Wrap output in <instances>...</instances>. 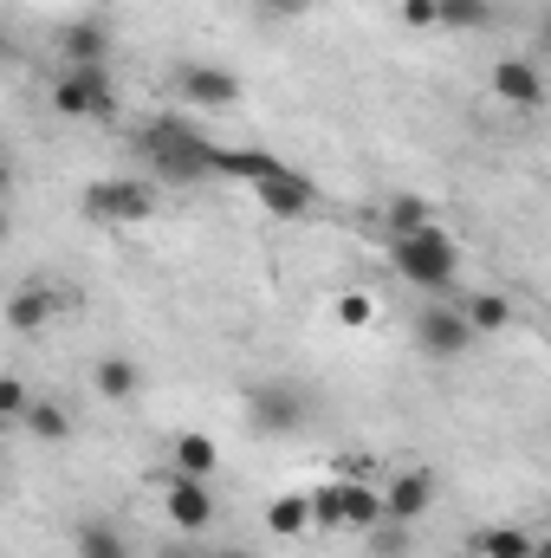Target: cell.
<instances>
[{"instance_id": "6da1fadb", "label": "cell", "mask_w": 551, "mask_h": 558, "mask_svg": "<svg viewBox=\"0 0 551 558\" xmlns=\"http://www.w3.org/2000/svg\"><path fill=\"white\" fill-rule=\"evenodd\" d=\"M221 169H241V175H247V189L260 195V208L279 215V221H298V215H311V208H318L311 175L285 169L279 156H260V149H221Z\"/></svg>"}, {"instance_id": "2e32d148", "label": "cell", "mask_w": 551, "mask_h": 558, "mask_svg": "<svg viewBox=\"0 0 551 558\" xmlns=\"http://www.w3.org/2000/svg\"><path fill=\"white\" fill-rule=\"evenodd\" d=\"M215 468H221V448H215V435H195V428H182V435H175V474L215 481Z\"/></svg>"}, {"instance_id": "4fadbf2b", "label": "cell", "mask_w": 551, "mask_h": 558, "mask_svg": "<svg viewBox=\"0 0 551 558\" xmlns=\"http://www.w3.org/2000/svg\"><path fill=\"white\" fill-rule=\"evenodd\" d=\"M52 318H59V292H52V286H20V292L7 299V331H20V338L46 331Z\"/></svg>"}, {"instance_id": "603a6c76", "label": "cell", "mask_w": 551, "mask_h": 558, "mask_svg": "<svg viewBox=\"0 0 551 558\" xmlns=\"http://www.w3.org/2000/svg\"><path fill=\"white\" fill-rule=\"evenodd\" d=\"M78 558H131V546H124V533H118V526L85 520V526H78Z\"/></svg>"}, {"instance_id": "d4e9b609", "label": "cell", "mask_w": 551, "mask_h": 558, "mask_svg": "<svg viewBox=\"0 0 551 558\" xmlns=\"http://www.w3.org/2000/svg\"><path fill=\"white\" fill-rule=\"evenodd\" d=\"M370 318H377V299H370V292H357V286L338 292V325H344V331H370Z\"/></svg>"}, {"instance_id": "7402d4cb", "label": "cell", "mask_w": 551, "mask_h": 558, "mask_svg": "<svg viewBox=\"0 0 551 558\" xmlns=\"http://www.w3.org/2000/svg\"><path fill=\"white\" fill-rule=\"evenodd\" d=\"M305 494H311V526L318 533H344V481H318Z\"/></svg>"}, {"instance_id": "ffe728a7", "label": "cell", "mask_w": 551, "mask_h": 558, "mask_svg": "<svg viewBox=\"0 0 551 558\" xmlns=\"http://www.w3.org/2000/svg\"><path fill=\"white\" fill-rule=\"evenodd\" d=\"M474 553L480 558H539V539L526 526H487V533H474Z\"/></svg>"}, {"instance_id": "7a4b0ae2", "label": "cell", "mask_w": 551, "mask_h": 558, "mask_svg": "<svg viewBox=\"0 0 551 558\" xmlns=\"http://www.w3.org/2000/svg\"><path fill=\"white\" fill-rule=\"evenodd\" d=\"M390 260H396V274L421 286V292H454L461 286V247H454V234L448 228H421L409 241H390Z\"/></svg>"}, {"instance_id": "30bf717a", "label": "cell", "mask_w": 551, "mask_h": 558, "mask_svg": "<svg viewBox=\"0 0 551 558\" xmlns=\"http://www.w3.org/2000/svg\"><path fill=\"white\" fill-rule=\"evenodd\" d=\"M182 98L195 111H234L241 105V78L228 65H182Z\"/></svg>"}, {"instance_id": "8992f818", "label": "cell", "mask_w": 551, "mask_h": 558, "mask_svg": "<svg viewBox=\"0 0 551 558\" xmlns=\"http://www.w3.org/2000/svg\"><path fill=\"white\" fill-rule=\"evenodd\" d=\"M480 331L467 325V312H461V299H434L421 318H415V344L428 351V357H467V344H474Z\"/></svg>"}, {"instance_id": "d6986e66", "label": "cell", "mask_w": 551, "mask_h": 558, "mask_svg": "<svg viewBox=\"0 0 551 558\" xmlns=\"http://www.w3.org/2000/svg\"><path fill=\"white\" fill-rule=\"evenodd\" d=\"M461 312H467V325H474L480 338H493V331H506V325H513V299H500V292H480V286L461 299Z\"/></svg>"}, {"instance_id": "9a60e30c", "label": "cell", "mask_w": 551, "mask_h": 558, "mask_svg": "<svg viewBox=\"0 0 551 558\" xmlns=\"http://www.w3.org/2000/svg\"><path fill=\"white\" fill-rule=\"evenodd\" d=\"M91 390H98V397H111V403L137 397V390H143L137 357H118V351H111V357H98V364H91Z\"/></svg>"}, {"instance_id": "4dcf8cb0", "label": "cell", "mask_w": 551, "mask_h": 558, "mask_svg": "<svg viewBox=\"0 0 551 558\" xmlns=\"http://www.w3.org/2000/svg\"><path fill=\"white\" fill-rule=\"evenodd\" d=\"M208 558H254V553H241V546H221V553H208Z\"/></svg>"}, {"instance_id": "3957f363", "label": "cell", "mask_w": 551, "mask_h": 558, "mask_svg": "<svg viewBox=\"0 0 551 558\" xmlns=\"http://www.w3.org/2000/svg\"><path fill=\"white\" fill-rule=\"evenodd\" d=\"M143 156H149L156 175H169V182H201L208 169H221V149L208 137H195L188 124H156V131H143Z\"/></svg>"}, {"instance_id": "ba28073f", "label": "cell", "mask_w": 551, "mask_h": 558, "mask_svg": "<svg viewBox=\"0 0 551 558\" xmlns=\"http://www.w3.org/2000/svg\"><path fill=\"white\" fill-rule=\"evenodd\" d=\"M162 507H169V526H175V533H188V539L215 526V487H208V481H195V474H169Z\"/></svg>"}, {"instance_id": "5b68a950", "label": "cell", "mask_w": 551, "mask_h": 558, "mask_svg": "<svg viewBox=\"0 0 551 558\" xmlns=\"http://www.w3.org/2000/svg\"><path fill=\"white\" fill-rule=\"evenodd\" d=\"M52 111H59V118H111V111H118L111 72H105V65H65V72L52 78Z\"/></svg>"}, {"instance_id": "9c48e42d", "label": "cell", "mask_w": 551, "mask_h": 558, "mask_svg": "<svg viewBox=\"0 0 551 558\" xmlns=\"http://www.w3.org/2000/svg\"><path fill=\"white\" fill-rule=\"evenodd\" d=\"M493 98L500 105H513V111H546V98H551V78L539 72V59H500L493 65Z\"/></svg>"}, {"instance_id": "44dd1931", "label": "cell", "mask_w": 551, "mask_h": 558, "mask_svg": "<svg viewBox=\"0 0 551 558\" xmlns=\"http://www.w3.org/2000/svg\"><path fill=\"white\" fill-rule=\"evenodd\" d=\"M267 533H273V539L311 533V494H279L273 507H267Z\"/></svg>"}, {"instance_id": "8fae6325", "label": "cell", "mask_w": 551, "mask_h": 558, "mask_svg": "<svg viewBox=\"0 0 551 558\" xmlns=\"http://www.w3.org/2000/svg\"><path fill=\"white\" fill-rule=\"evenodd\" d=\"M59 59L65 65H105L111 59V26L105 20H65L59 26Z\"/></svg>"}, {"instance_id": "4316f807", "label": "cell", "mask_w": 551, "mask_h": 558, "mask_svg": "<svg viewBox=\"0 0 551 558\" xmlns=\"http://www.w3.org/2000/svg\"><path fill=\"white\" fill-rule=\"evenodd\" d=\"M26 410H33L26 384H20V377H0V416H7L13 428H20V422H26Z\"/></svg>"}, {"instance_id": "e0dca14e", "label": "cell", "mask_w": 551, "mask_h": 558, "mask_svg": "<svg viewBox=\"0 0 551 558\" xmlns=\"http://www.w3.org/2000/svg\"><path fill=\"white\" fill-rule=\"evenodd\" d=\"M421 228H434V208H428L421 195H390V202H383V234H390V241H409Z\"/></svg>"}, {"instance_id": "f546056e", "label": "cell", "mask_w": 551, "mask_h": 558, "mask_svg": "<svg viewBox=\"0 0 551 558\" xmlns=\"http://www.w3.org/2000/svg\"><path fill=\"white\" fill-rule=\"evenodd\" d=\"M539 52H546V59H551V13H546V20H539Z\"/></svg>"}, {"instance_id": "7c38bea8", "label": "cell", "mask_w": 551, "mask_h": 558, "mask_svg": "<svg viewBox=\"0 0 551 558\" xmlns=\"http://www.w3.org/2000/svg\"><path fill=\"white\" fill-rule=\"evenodd\" d=\"M383 500H390V520L415 526V520L434 507V474H428V468H403V474L383 487Z\"/></svg>"}, {"instance_id": "f1b7e54d", "label": "cell", "mask_w": 551, "mask_h": 558, "mask_svg": "<svg viewBox=\"0 0 551 558\" xmlns=\"http://www.w3.org/2000/svg\"><path fill=\"white\" fill-rule=\"evenodd\" d=\"M311 7H318V0H260V13H267V20H305Z\"/></svg>"}, {"instance_id": "ac0fdd59", "label": "cell", "mask_w": 551, "mask_h": 558, "mask_svg": "<svg viewBox=\"0 0 551 558\" xmlns=\"http://www.w3.org/2000/svg\"><path fill=\"white\" fill-rule=\"evenodd\" d=\"M20 435H33V441H46V448H59V441H72V410L65 403H52V397H39L26 422H20Z\"/></svg>"}, {"instance_id": "1f68e13d", "label": "cell", "mask_w": 551, "mask_h": 558, "mask_svg": "<svg viewBox=\"0 0 551 558\" xmlns=\"http://www.w3.org/2000/svg\"><path fill=\"white\" fill-rule=\"evenodd\" d=\"M546 553H551V546H546Z\"/></svg>"}, {"instance_id": "484cf974", "label": "cell", "mask_w": 551, "mask_h": 558, "mask_svg": "<svg viewBox=\"0 0 551 558\" xmlns=\"http://www.w3.org/2000/svg\"><path fill=\"white\" fill-rule=\"evenodd\" d=\"M403 553H409V526L403 520H383L370 533V558H403Z\"/></svg>"}, {"instance_id": "5bb4252c", "label": "cell", "mask_w": 551, "mask_h": 558, "mask_svg": "<svg viewBox=\"0 0 551 558\" xmlns=\"http://www.w3.org/2000/svg\"><path fill=\"white\" fill-rule=\"evenodd\" d=\"M390 520V500H383V487H364V481H344V533H377Z\"/></svg>"}, {"instance_id": "cb8c5ba5", "label": "cell", "mask_w": 551, "mask_h": 558, "mask_svg": "<svg viewBox=\"0 0 551 558\" xmlns=\"http://www.w3.org/2000/svg\"><path fill=\"white\" fill-rule=\"evenodd\" d=\"M441 26L480 33V26H493V0H441Z\"/></svg>"}, {"instance_id": "277c9868", "label": "cell", "mask_w": 551, "mask_h": 558, "mask_svg": "<svg viewBox=\"0 0 551 558\" xmlns=\"http://www.w3.org/2000/svg\"><path fill=\"white\" fill-rule=\"evenodd\" d=\"M247 422H254V435H273V441L298 435L311 422V397L298 384H285V377H267V384L247 390Z\"/></svg>"}, {"instance_id": "52a82bcc", "label": "cell", "mask_w": 551, "mask_h": 558, "mask_svg": "<svg viewBox=\"0 0 551 558\" xmlns=\"http://www.w3.org/2000/svg\"><path fill=\"white\" fill-rule=\"evenodd\" d=\"M85 215L105 221V228H131V221H143V215H156V189H143V182H131V175L91 182V189H85Z\"/></svg>"}, {"instance_id": "83f0119b", "label": "cell", "mask_w": 551, "mask_h": 558, "mask_svg": "<svg viewBox=\"0 0 551 558\" xmlns=\"http://www.w3.org/2000/svg\"><path fill=\"white\" fill-rule=\"evenodd\" d=\"M396 20L415 26V33H428V26H441V0H403V7H396Z\"/></svg>"}]
</instances>
